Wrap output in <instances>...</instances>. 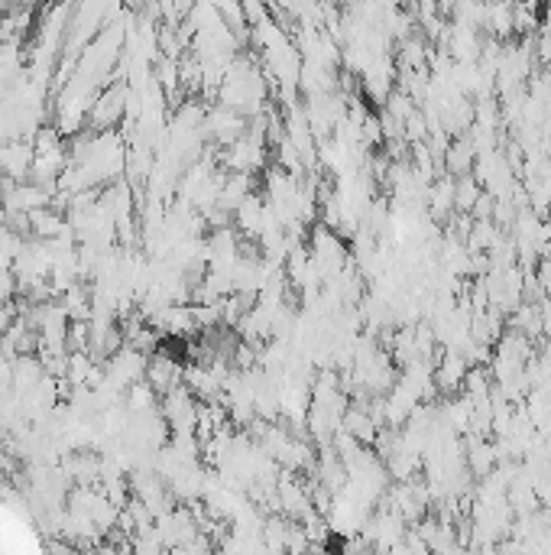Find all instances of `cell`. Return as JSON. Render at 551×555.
<instances>
[{"mask_svg":"<svg viewBox=\"0 0 551 555\" xmlns=\"http://www.w3.org/2000/svg\"><path fill=\"white\" fill-rule=\"evenodd\" d=\"M451 169L454 173H467L470 163H474V147H470L467 140H458V147H451Z\"/></svg>","mask_w":551,"mask_h":555,"instance_id":"6da1fadb","label":"cell"}]
</instances>
